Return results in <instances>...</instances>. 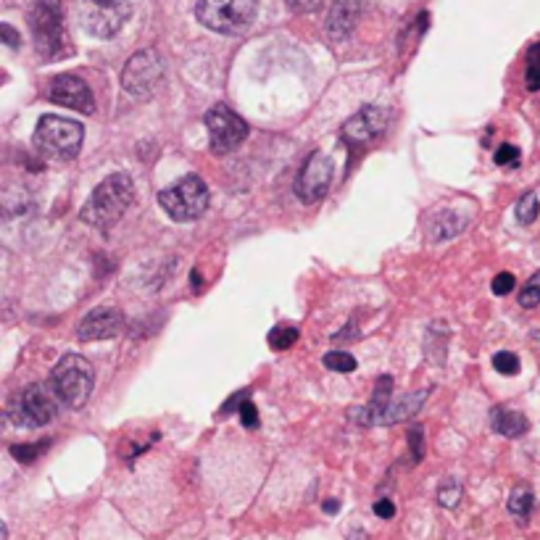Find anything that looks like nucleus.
<instances>
[{"instance_id":"58836bf2","label":"nucleus","mask_w":540,"mask_h":540,"mask_svg":"<svg viewBox=\"0 0 540 540\" xmlns=\"http://www.w3.org/2000/svg\"><path fill=\"white\" fill-rule=\"evenodd\" d=\"M348 540H369L367 533H351V538Z\"/></svg>"},{"instance_id":"a211bd4d","label":"nucleus","mask_w":540,"mask_h":540,"mask_svg":"<svg viewBox=\"0 0 540 540\" xmlns=\"http://www.w3.org/2000/svg\"><path fill=\"white\" fill-rule=\"evenodd\" d=\"M464 227H467V216L461 219L456 211H443V214H438L435 219H432L430 235H432V240H446V238L459 235Z\"/></svg>"},{"instance_id":"ddd939ff","label":"nucleus","mask_w":540,"mask_h":540,"mask_svg":"<svg viewBox=\"0 0 540 540\" xmlns=\"http://www.w3.org/2000/svg\"><path fill=\"white\" fill-rule=\"evenodd\" d=\"M48 98L58 103V106L72 108V111H80V114H93L95 111L93 90L80 77H74V74H58V77H53L51 87H48Z\"/></svg>"},{"instance_id":"f8f14e48","label":"nucleus","mask_w":540,"mask_h":540,"mask_svg":"<svg viewBox=\"0 0 540 540\" xmlns=\"http://www.w3.org/2000/svg\"><path fill=\"white\" fill-rule=\"evenodd\" d=\"M332 182V159L324 153H311L309 159L303 161L301 172L296 180V195L303 203L322 201L327 188Z\"/></svg>"},{"instance_id":"c756f323","label":"nucleus","mask_w":540,"mask_h":540,"mask_svg":"<svg viewBox=\"0 0 540 540\" xmlns=\"http://www.w3.org/2000/svg\"><path fill=\"white\" fill-rule=\"evenodd\" d=\"M514 285H517L514 274L512 272H501V274H496V277H493V285H490V288H493V293H496V296H506V293H512Z\"/></svg>"},{"instance_id":"dca6fc26","label":"nucleus","mask_w":540,"mask_h":540,"mask_svg":"<svg viewBox=\"0 0 540 540\" xmlns=\"http://www.w3.org/2000/svg\"><path fill=\"white\" fill-rule=\"evenodd\" d=\"M361 14V0H335L332 11L327 16V35L332 40H346L356 29Z\"/></svg>"},{"instance_id":"b1692460","label":"nucleus","mask_w":540,"mask_h":540,"mask_svg":"<svg viewBox=\"0 0 540 540\" xmlns=\"http://www.w3.org/2000/svg\"><path fill=\"white\" fill-rule=\"evenodd\" d=\"M461 496H464V488H461L459 480H446L438 490V504L443 506V509H456Z\"/></svg>"},{"instance_id":"6e6552de","label":"nucleus","mask_w":540,"mask_h":540,"mask_svg":"<svg viewBox=\"0 0 540 540\" xmlns=\"http://www.w3.org/2000/svg\"><path fill=\"white\" fill-rule=\"evenodd\" d=\"M427 396H430V390H417V393H409V396H404V398H390V401H385V404L369 401V404L359 406V409L348 411V417H351L356 425H367V427L396 425V422H401V419L414 417V414L425 406Z\"/></svg>"},{"instance_id":"412c9836","label":"nucleus","mask_w":540,"mask_h":540,"mask_svg":"<svg viewBox=\"0 0 540 540\" xmlns=\"http://www.w3.org/2000/svg\"><path fill=\"white\" fill-rule=\"evenodd\" d=\"M48 446H51V440H43V443H16V446L8 448V454L14 456L19 464H32Z\"/></svg>"},{"instance_id":"1a4fd4ad","label":"nucleus","mask_w":540,"mask_h":540,"mask_svg":"<svg viewBox=\"0 0 540 540\" xmlns=\"http://www.w3.org/2000/svg\"><path fill=\"white\" fill-rule=\"evenodd\" d=\"M164 58L159 56V51L153 48H145V51H137L135 56L127 61L122 72V87L132 98H151L159 85L164 82Z\"/></svg>"},{"instance_id":"f3484780","label":"nucleus","mask_w":540,"mask_h":540,"mask_svg":"<svg viewBox=\"0 0 540 540\" xmlns=\"http://www.w3.org/2000/svg\"><path fill=\"white\" fill-rule=\"evenodd\" d=\"M490 427H493L498 435H504V438H522L530 425H527L525 414L506 409V406H496V409L490 411Z\"/></svg>"},{"instance_id":"e433bc0d","label":"nucleus","mask_w":540,"mask_h":540,"mask_svg":"<svg viewBox=\"0 0 540 540\" xmlns=\"http://www.w3.org/2000/svg\"><path fill=\"white\" fill-rule=\"evenodd\" d=\"M324 512H327V514L340 512V501H335V498H330V501H324Z\"/></svg>"},{"instance_id":"aec40b11","label":"nucleus","mask_w":540,"mask_h":540,"mask_svg":"<svg viewBox=\"0 0 540 540\" xmlns=\"http://www.w3.org/2000/svg\"><path fill=\"white\" fill-rule=\"evenodd\" d=\"M514 214H517L519 224H533L540 214L538 193H533V190H530V193L522 195V198L517 201V209H514Z\"/></svg>"},{"instance_id":"4be33fe9","label":"nucleus","mask_w":540,"mask_h":540,"mask_svg":"<svg viewBox=\"0 0 540 540\" xmlns=\"http://www.w3.org/2000/svg\"><path fill=\"white\" fill-rule=\"evenodd\" d=\"M525 85L527 90H540V43H535L527 51V66H525Z\"/></svg>"},{"instance_id":"c85d7f7f","label":"nucleus","mask_w":540,"mask_h":540,"mask_svg":"<svg viewBox=\"0 0 540 540\" xmlns=\"http://www.w3.org/2000/svg\"><path fill=\"white\" fill-rule=\"evenodd\" d=\"M406 438H409L411 448V464H417L425 456V432H422V427H411Z\"/></svg>"},{"instance_id":"20e7f679","label":"nucleus","mask_w":540,"mask_h":540,"mask_svg":"<svg viewBox=\"0 0 540 540\" xmlns=\"http://www.w3.org/2000/svg\"><path fill=\"white\" fill-rule=\"evenodd\" d=\"M259 14V0H198L195 16L211 32L240 35Z\"/></svg>"},{"instance_id":"2eb2a0df","label":"nucleus","mask_w":540,"mask_h":540,"mask_svg":"<svg viewBox=\"0 0 540 540\" xmlns=\"http://www.w3.org/2000/svg\"><path fill=\"white\" fill-rule=\"evenodd\" d=\"M124 327L122 311L114 309V306H98L87 314L85 319L77 327V338L85 340V343H93V340H108L116 338Z\"/></svg>"},{"instance_id":"4468645a","label":"nucleus","mask_w":540,"mask_h":540,"mask_svg":"<svg viewBox=\"0 0 540 540\" xmlns=\"http://www.w3.org/2000/svg\"><path fill=\"white\" fill-rule=\"evenodd\" d=\"M390 122V111L382 106H364L359 114H353L343 130H340V137L351 145H364L369 140H375L385 132Z\"/></svg>"},{"instance_id":"7ed1b4c3","label":"nucleus","mask_w":540,"mask_h":540,"mask_svg":"<svg viewBox=\"0 0 540 540\" xmlns=\"http://www.w3.org/2000/svg\"><path fill=\"white\" fill-rule=\"evenodd\" d=\"M35 148L45 156L58 161H72L77 159V153L85 140V127L74 119H64V116L45 114L37 122L35 130Z\"/></svg>"},{"instance_id":"bb28decb","label":"nucleus","mask_w":540,"mask_h":540,"mask_svg":"<svg viewBox=\"0 0 540 540\" xmlns=\"http://www.w3.org/2000/svg\"><path fill=\"white\" fill-rule=\"evenodd\" d=\"M493 369L496 372H501V375L506 377H512V375H519V356L512 351H501L493 356Z\"/></svg>"},{"instance_id":"c9c22d12","label":"nucleus","mask_w":540,"mask_h":540,"mask_svg":"<svg viewBox=\"0 0 540 540\" xmlns=\"http://www.w3.org/2000/svg\"><path fill=\"white\" fill-rule=\"evenodd\" d=\"M243 398H245V393H235V396L222 406V414H227V411H232V409H240V406H243Z\"/></svg>"},{"instance_id":"cd10ccee","label":"nucleus","mask_w":540,"mask_h":540,"mask_svg":"<svg viewBox=\"0 0 540 540\" xmlns=\"http://www.w3.org/2000/svg\"><path fill=\"white\" fill-rule=\"evenodd\" d=\"M519 159H522V153H519L517 145H512V143L501 145V148L496 151V156H493V161H496L498 166H509V169L519 166Z\"/></svg>"},{"instance_id":"9b49d317","label":"nucleus","mask_w":540,"mask_h":540,"mask_svg":"<svg viewBox=\"0 0 540 540\" xmlns=\"http://www.w3.org/2000/svg\"><path fill=\"white\" fill-rule=\"evenodd\" d=\"M206 127H209L211 151L224 156L232 153L248 137V124L240 114H235L227 103H216L206 111Z\"/></svg>"},{"instance_id":"72a5a7b5","label":"nucleus","mask_w":540,"mask_h":540,"mask_svg":"<svg viewBox=\"0 0 540 540\" xmlns=\"http://www.w3.org/2000/svg\"><path fill=\"white\" fill-rule=\"evenodd\" d=\"M293 11H298V14H309V11H314V8H319V3L322 0H285Z\"/></svg>"},{"instance_id":"5701e85b","label":"nucleus","mask_w":540,"mask_h":540,"mask_svg":"<svg viewBox=\"0 0 540 540\" xmlns=\"http://www.w3.org/2000/svg\"><path fill=\"white\" fill-rule=\"evenodd\" d=\"M324 367L332 369V372H343V375H351L356 372V359L346 351H330L324 356Z\"/></svg>"},{"instance_id":"f03ea898","label":"nucleus","mask_w":540,"mask_h":540,"mask_svg":"<svg viewBox=\"0 0 540 540\" xmlns=\"http://www.w3.org/2000/svg\"><path fill=\"white\" fill-rule=\"evenodd\" d=\"M95 369L80 353H66L51 372V388L56 390L58 401L69 409H80L93 393Z\"/></svg>"},{"instance_id":"9d476101","label":"nucleus","mask_w":540,"mask_h":540,"mask_svg":"<svg viewBox=\"0 0 540 540\" xmlns=\"http://www.w3.org/2000/svg\"><path fill=\"white\" fill-rule=\"evenodd\" d=\"M127 19H130L127 0H85L80 8L82 27L98 40L114 37Z\"/></svg>"},{"instance_id":"f704fd0d","label":"nucleus","mask_w":540,"mask_h":540,"mask_svg":"<svg viewBox=\"0 0 540 540\" xmlns=\"http://www.w3.org/2000/svg\"><path fill=\"white\" fill-rule=\"evenodd\" d=\"M0 35H3V43H6L8 48H16V45H19V35H16V29L11 27V24H3V27H0Z\"/></svg>"},{"instance_id":"473e14b6","label":"nucleus","mask_w":540,"mask_h":540,"mask_svg":"<svg viewBox=\"0 0 540 540\" xmlns=\"http://www.w3.org/2000/svg\"><path fill=\"white\" fill-rule=\"evenodd\" d=\"M375 514L382 519H393L396 517V504L388 501V498H380V501L375 504Z\"/></svg>"},{"instance_id":"423d86ee","label":"nucleus","mask_w":540,"mask_h":540,"mask_svg":"<svg viewBox=\"0 0 540 540\" xmlns=\"http://www.w3.org/2000/svg\"><path fill=\"white\" fill-rule=\"evenodd\" d=\"M58 406H61V401H58L56 390L51 388V382H48V385L35 382V385H27V388L11 401V406H8V419H11L16 427L51 425L53 419L58 417Z\"/></svg>"},{"instance_id":"4c0bfd02","label":"nucleus","mask_w":540,"mask_h":540,"mask_svg":"<svg viewBox=\"0 0 540 540\" xmlns=\"http://www.w3.org/2000/svg\"><path fill=\"white\" fill-rule=\"evenodd\" d=\"M190 277H193V288L201 290V274H198V269H193V272H190Z\"/></svg>"},{"instance_id":"a878e982","label":"nucleus","mask_w":540,"mask_h":540,"mask_svg":"<svg viewBox=\"0 0 540 540\" xmlns=\"http://www.w3.org/2000/svg\"><path fill=\"white\" fill-rule=\"evenodd\" d=\"M519 306H522V309H538L540 306V272H535L533 277L525 282V288L519 293Z\"/></svg>"},{"instance_id":"39448f33","label":"nucleus","mask_w":540,"mask_h":540,"mask_svg":"<svg viewBox=\"0 0 540 540\" xmlns=\"http://www.w3.org/2000/svg\"><path fill=\"white\" fill-rule=\"evenodd\" d=\"M159 206L174 222H195L209 209V188L198 174L182 177L159 193Z\"/></svg>"},{"instance_id":"6ab92c4d","label":"nucleus","mask_w":540,"mask_h":540,"mask_svg":"<svg viewBox=\"0 0 540 540\" xmlns=\"http://www.w3.org/2000/svg\"><path fill=\"white\" fill-rule=\"evenodd\" d=\"M533 504H535V496H533V490L527 488V485H517V488L512 490V496H509V512H512L519 522H525V519L530 517Z\"/></svg>"},{"instance_id":"f257e3e1","label":"nucleus","mask_w":540,"mask_h":540,"mask_svg":"<svg viewBox=\"0 0 540 540\" xmlns=\"http://www.w3.org/2000/svg\"><path fill=\"white\" fill-rule=\"evenodd\" d=\"M132 203H135V182L127 172H116L93 190V195L82 206L80 216L82 222L90 224V227L108 230L127 214Z\"/></svg>"},{"instance_id":"2f4dec72","label":"nucleus","mask_w":540,"mask_h":540,"mask_svg":"<svg viewBox=\"0 0 540 540\" xmlns=\"http://www.w3.org/2000/svg\"><path fill=\"white\" fill-rule=\"evenodd\" d=\"M390 390H393V377L382 375L380 382H377L372 401H375V404H385V401H390Z\"/></svg>"},{"instance_id":"393cba45","label":"nucleus","mask_w":540,"mask_h":540,"mask_svg":"<svg viewBox=\"0 0 540 540\" xmlns=\"http://www.w3.org/2000/svg\"><path fill=\"white\" fill-rule=\"evenodd\" d=\"M296 340V327H274V330L269 332V346H272L274 351H288V348L296 346Z\"/></svg>"},{"instance_id":"0eeeda50","label":"nucleus","mask_w":540,"mask_h":540,"mask_svg":"<svg viewBox=\"0 0 540 540\" xmlns=\"http://www.w3.org/2000/svg\"><path fill=\"white\" fill-rule=\"evenodd\" d=\"M29 27L35 37L37 53L48 61L64 56L66 48V32H64V16L58 0H35L32 14H29Z\"/></svg>"},{"instance_id":"7c9ffc66","label":"nucleus","mask_w":540,"mask_h":540,"mask_svg":"<svg viewBox=\"0 0 540 540\" xmlns=\"http://www.w3.org/2000/svg\"><path fill=\"white\" fill-rule=\"evenodd\" d=\"M240 419H243V427H248V430H256L259 427V409L253 406V401H243V406H240Z\"/></svg>"}]
</instances>
